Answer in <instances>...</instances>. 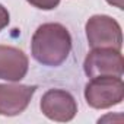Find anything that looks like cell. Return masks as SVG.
<instances>
[{
    "instance_id": "obj_1",
    "label": "cell",
    "mask_w": 124,
    "mask_h": 124,
    "mask_svg": "<svg viewBox=\"0 0 124 124\" xmlns=\"http://www.w3.org/2000/svg\"><path fill=\"white\" fill-rule=\"evenodd\" d=\"M72 51L69 29L57 22L42 23L31 38V54L37 63L47 67H58Z\"/></svg>"
},
{
    "instance_id": "obj_2",
    "label": "cell",
    "mask_w": 124,
    "mask_h": 124,
    "mask_svg": "<svg viewBox=\"0 0 124 124\" xmlns=\"http://www.w3.org/2000/svg\"><path fill=\"white\" fill-rule=\"evenodd\" d=\"M85 99L95 109H107L118 105L124 99V83L117 76L92 78L85 86Z\"/></svg>"
},
{
    "instance_id": "obj_3",
    "label": "cell",
    "mask_w": 124,
    "mask_h": 124,
    "mask_svg": "<svg viewBox=\"0 0 124 124\" xmlns=\"http://www.w3.org/2000/svg\"><path fill=\"white\" fill-rule=\"evenodd\" d=\"M86 39L91 48H114L123 47V32L120 23L108 15H93L85 25Z\"/></svg>"
},
{
    "instance_id": "obj_4",
    "label": "cell",
    "mask_w": 124,
    "mask_h": 124,
    "mask_svg": "<svg viewBox=\"0 0 124 124\" xmlns=\"http://www.w3.org/2000/svg\"><path fill=\"white\" fill-rule=\"evenodd\" d=\"M83 72L88 78L117 76L124 73V60L120 50L114 48H92L83 61Z\"/></svg>"
},
{
    "instance_id": "obj_5",
    "label": "cell",
    "mask_w": 124,
    "mask_h": 124,
    "mask_svg": "<svg viewBox=\"0 0 124 124\" xmlns=\"http://www.w3.org/2000/svg\"><path fill=\"white\" fill-rule=\"evenodd\" d=\"M41 112L53 121L67 123L78 114V102L66 89H48L39 102Z\"/></svg>"
},
{
    "instance_id": "obj_6",
    "label": "cell",
    "mask_w": 124,
    "mask_h": 124,
    "mask_svg": "<svg viewBox=\"0 0 124 124\" xmlns=\"http://www.w3.org/2000/svg\"><path fill=\"white\" fill-rule=\"evenodd\" d=\"M35 91V85L0 83V115L15 117L22 114L28 108Z\"/></svg>"
},
{
    "instance_id": "obj_7",
    "label": "cell",
    "mask_w": 124,
    "mask_h": 124,
    "mask_svg": "<svg viewBox=\"0 0 124 124\" xmlns=\"http://www.w3.org/2000/svg\"><path fill=\"white\" fill-rule=\"evenodd\" d=\"M29 69L26 54L12 45H0V79L8 82L22 80Z\"/></svg>"
},
{
    "instance_id": "obj_8",
    "label": "cell",
    "mask_w": 124,
    "mask_h": 124,
    "mask_svg": "<svg viewBox=\"0 0 124 124\" xmlns=\"http://www.w3.org/2000/svg\"><path fill=\"white\" fill-rule=\"evenodd\" d=\"M26 2L41 10H53L60 5V0H26Z\"/></svg>"
},
{
    "instance_id": "obj_9",
    "label": "cell",
    "mask_w": 124,
    "mask_h": 124,
    "mask_svg": "<svg viewBox=\"0 0 124 124\" xmlns=\"http://www.w3.org/2000/svg\"><path fill=\"white\" fill-rule=\"evenodd\" d=\"M9 22H10V15H9L8 9L3 5H0V31L6 28L9 25Z\"/></svg>"
},
{
    "instance_id": "obj_10",
    "label": "cell",
    "mask_w": 124,
    "mask_h": 124,
    "mask_svg": "<svg viewBox=\"0 0 124 124\" xmlns=\"http://www.w3.org/2000/svg\"><path fill=\"white\" fill-rule=\"evenodd\" d=\"M105 2H107L108 5L117 8V9H121V10L124 9V0H105Z\"/></svg>"
}]
</instances>
